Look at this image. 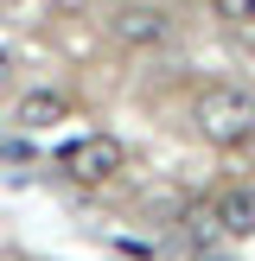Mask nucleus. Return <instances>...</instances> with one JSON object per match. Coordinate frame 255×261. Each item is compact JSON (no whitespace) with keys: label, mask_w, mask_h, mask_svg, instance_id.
<instances>
[{"label":"nucleus","mask_w":255,"mask_h":261,"mask_svg":"<svg viewBox=\"0 0 255 261\" xmlns=\"http://www.w3.org/2000/svg\"><path fill=\"white\" fill-rule=\"evenodd\" d=\"M191 121L217 147H242V140H255V96L249 89H230V83H211L191 102Z\"/></svg>","instance_id":"1"},{"label":"nucleus","mask_w":255,"mask_h":261,"mask_svg":"<svg viewBox=\"0 0 255 261\" xmlns=\"http://www.w3.org/2000/svg\"><path fill=\"white\" fill-rule=\"evenodd\" d=\"M64 178H70V185H109L115 172H121L128 166V147L115 134H83V140H70V147H64Z\"/></svg>","instance_id":"2"},{"label":"nucleus","mask_w":255,"mask_h":261,"mask_svg":"<svg viewBox=\"0 0 255 261\" xmlns=\"http://www.w3.org/2000/svg\"><path fill=\"white\" fill-rule=\"evenodd\" d=\"M166 32H172L166 7H128L121 19H115V38H121V45H160Z\"/></svg>","instance_id":"3"},{"label":"nucleus","mask_w":255,"mask_h":261,"mask_svg":"<svg viewBox=\"0 0 255 261\" xmlns=\"http://www.w3.org/2000/svg\"><path fill=\"white\" fill-rule=\"evenodd\" d=\"M64 115H70V102H64L58 89H32V96H19L13 121L19 127H51V121H64Z\"/></svg>","instance_id":"4"},{"label":"nucleus","mask_w":255,"mask_h":261,"mask_svg":"<svg viewBox=\"0 0 255 261\" xmlns=\"http://www.w3.org/2000/svg\"><path fill=\"white\" fill-rule=\"evenodd\" d=\"M217 223H223V236H249V229H255V198H249V191L217 198Z\"/></svg>","instance_id":"5"},{"label":"nucleus","mask_w":255,"mask_h":261,"mask_svg":"<svg viewBox=\"0 0 255 261\" xmlns=\"http://www.w3.org/2000/svg\"><path fill=\"white\" fill-rule=\"evenodd\" d=\"M178 229H185L191 249H217V236H223V223H217V204H191Z\"/></svg>","instance_id":"6"},{"label":"nucleus","mask_w":255,"mask_h":261,"mask_svg":"<svg viewBox=\"0 0 255 261\" xmlns=\"http://www.w3.org/2000/svg\"><path fill=\"white\" fill-rule=\"evenodd\" d=\"M217 7V19H230V25H249L255 32V0H211Z\"/></svg>","instance_id":"7"},{"label":"nucleus","mask_w":255,"mask_h":261,"mask_svg":"<svg viewBox=\"0 0 255 261\" xmlns=\"http://www.w3.org/2000/svg\"><path fill=\"white\" fill-rule=\"evenodd\" d=\"M204 261H223V255H217V249H204Z\"/></svg>","instance_id":"8"}]
</instances>
